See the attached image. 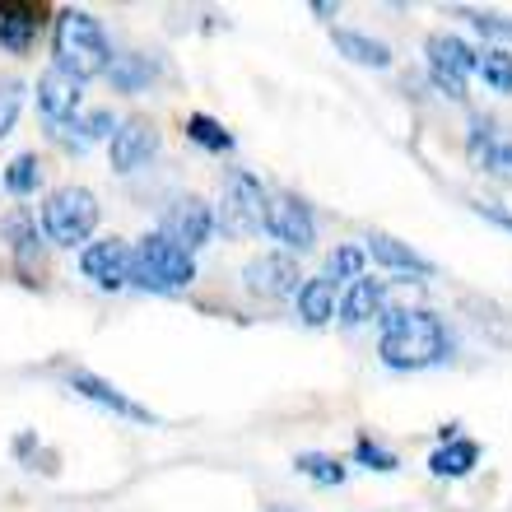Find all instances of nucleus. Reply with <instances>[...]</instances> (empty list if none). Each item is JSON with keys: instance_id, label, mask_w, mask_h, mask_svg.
<instances>
[{"instance_id": "f257e3e1", "label": "nucleus", "mask_w": 512, "mask_h": 512, "mask_svg": "<svg viewBox=\"0 0 512 512\" xmlns=\"http://www.w3.org/2000/svg\"><path fill=\"white\" fill-rule=\"evenodd\" d=\"M378 354L382 364L396 368V373H419V368L443 364L452 354V331L429 308H391L382 312Z\"/></svg>"}, {"instance_id": "f03ea898", "label": "nucleus", "mask_w": 512, "mask_h": 512, "mask_svg": "<svg viewBox=\"0 0 512 512\" xmlns=\"http://www.w3.org/2000/svg\"><path fill=\"white\" fill-rule=\"evenodd\" d=\"M52 52H56L52 66H61L80 84L94 80V75H108V66H112L108 33H103V24H98L94 14H84V10H61L56 14Z\"/></svg>"}, {"instance_id": "7ed1b4c3", "label": "nucleus", "mask_w": 512, "mask_h": 512, "mask_svg": "<svg viewBox=\"0 0 512 512\" xmlns=\"http://www.w3.org/2000/svg\"><path fill=\"white\" fill-rule=\"evenodd\" d=\"M196 280V261L187 247L168 243L163 233H149L140 247H131V284L149 294H177Z\"/></svg>"}, {"instance_id": "20e7f679", "label": "nucleus", "mask_w": 512, "mask_h": 512, "mask_svg": "<svg viewBox=\"0 0 512 512\" xmlns=\"http://www.w3.org/2000/svg\"><path fill=\"white\" fill-rule=\"evenodd\" d=\"M98 229V201L89 187H61L42 201V233L56 247H80Z\"/></svg>"}, {"instance_id": "39448f33", "label": "nucleus", "mask_w": 512, "mask_h": 512, "mask_svg": "<svg viewBox=\"0 0 512 512\" xmlns=\"http://www.w3.org/2000/svg\"><path fill=\"white\" fill-rule=\"evenodd\" d=\"M215 224L229 233V238H252L256 229H266V187L256 182V173H247V168H229Z\"/></svg>"}, {"instance_id": "423d86ee", "label": "nucleus", "mask_w": 512, "mask_h": 512, "mask_svg": "<svg viewBox=\"0 0 512 512\" xmlns=\"http://www.w3.org/2000/svg\"><path fill=\"white\" fill-rule=\"evenodd\" d=\"M159 126L145 122V117H126L108 140V159H112V173H140L145 163L159 159Z\"/></svg>"}, {"instance_id": "0eeeda50", "label": "nucleus", "mask_w": 512, "mask_h": 512, "mask_svg": "<svg viewBox=\"0 0 512 512\" xmlns=\"http://www.w3.org/2000/svg\"><path fill=\"white\" fill-rule=\"evenodd\" d=\"M163 238L177 247H187V252H196V247L210 243V233H215V210L201 201V196H177L168 210H163Z\"/></svg>"}, {"instance_id": "6e6552de", "label": "nucleus", "mask_w": 512, "mask_h": 512, "mask_svg": "<svg viewBox=\"0 0 512 512\" xmlns=\"http://www.w3.org/2000/svg\"><path fill=\"white\" fill-rule=\"evenodd\" d=\"M38 108H42V122L47 131H66L75 122V112H80V80L66 75L61 66H47L38 75Z\"/></svg>"}, {"instance_id": "1a4fd4ad", "label": "nucleus", "mask_w": 512, "mask_h": 512, "mask_svg": "<svg viewBox=\"0 0 512 512\" xmlns=\"http://www.w3.org/2000/svg\"><path fill=\"white\" fill-rule=\"evenodd\" d=\"M243 284H247V294L275 298V303L303 289V280H298V261L294 256H284V252H266V256H256V261H247Z\"/></svg>"}, {"instance_id": "9d476101", "label": "nucleus", "mask_w": 512, "mask_h": 512, "mask_svg": "<svg viewBox=\"0 0 512 512\" xmlns=\"http://www.w3.org/2000/svg\"><path fill=\"white\" fill-rule=\"evenodd\" d=\"M266 233L280 238L284 247H294V252H308L312 238H317L308 205L298 201V196H266Z\"/></svg>"}, {"instance_id": "9b49d317", "label": "nucleus", "mask_w": 512, "mask_h": 512, "mask_svg": "<svg viewBox=\"0 0 512 512\" xmlns=\"http://www.w3.org/2000/svg\"><path fill=\"white\" fill-rule=\"evenodd\" d=\"M66 387H70V391H80L84 401H94V405H103V410H112V415L135 419V424H154V415H149L145 405L131 401L126 391H117L108 378H98V373H89V368H70Z\"/></svg>"}, {"instance_id": "f8f14e48", "label": "nucleus", "mask_w": 512, "mask_h": 512, "mask_svg": "<svg viewBox=\"0 0 512 512\" xmlns=\"http://www.w3.org/2000/svg\"><path fill=\"white\" fill-rule=\"evenodd\" d=\"M42 24H47V5H33V0H0V47L5 52H28L38 42Z\"/></svg>"}, {"instance_id": "ddd939ff", "label": "nucleus", "mask_w": 512, "mask_h": 512, "mask_svg": "<svg viewBox=\"0 0 512 512\" xmlns=\"http://www.w3.org/2000/svg\"><path fill=\"white\" fill-rule=\"evenodd\" d=\"M80 270L98 289H122V284H131V247L122 238H103V243L84 247Z\"/></svg>"}, {"instance_id": "4468645a", "label": "nucleus", "mask_w": 512, "mask_h": 512, "mask_svg": "<svg viewBox=\"0 0 512 512\" xmlns=\"http://www.w3.org/2000/svg\"><path fill=\"white\" fill-rule=\"evenodd\" d=\"M466 154H471V163L480 168V173L499 177V182H512V140H499L489 117H475V122H471Z\"/></svg>"}, {"instance_id": "2eb2a0df", "label": "nucleus", "mask_w": 512, "mask_h": 512, "mask_svg": "<svg viewBox=\"0 0 512 512\" xmlns=\"http://www.w3.org/2000/svg\"><path fill=\"white\" fill-rule=\"evenodd\" d=\"M5 243H10L19 270L33 280V270H42V238H38V229H33V215H28V210H10V215H5Z\"/></svg>"}, {"instance_id": "dca6fc26", "label": "nucleus", "mask_w": 512, "mask_h": 512, "mask_svg": "<svg viewBox=\"0 0 512 512\" xmlns=\"http://www.w3.org/2000/svg\"><path fill=\"white\" fill-rule=\"evenodd\" d=\"M382 298H387V284L378 280V275H364V280L350 284V294L340 298V322L345 326H364L373 322V317H382Z\"/></svg>"}, {"instance_id": "f3484780", "label": "nucleus", "mask_w": 512, "mask_h": 512, "mask_svg": "<svg viewBox=\"0 0 512 512\" xmlns=\"http://www.w3.org/2000/svg\"><path fill=\"white\" fill-rule=\"evenodd\" d=\"M368 256H373L378 266L410 275V280H429L433 275V261H424L419 252H410V247L396 243V238H387V233H373V238H368Z\"/></svg>"}, {"instance_id": "a211bd4d", "label": "nucleus", "mask_w": 512, "mask_h": 512, "mask_svg": "<svg viewBox=\"0 0 512 512\" xmlns=\"http://www.w3.org/2000/svg\"><path fill=\"white\" fill-rule=\"evenodd\" d=\"M340 312V298H336V284L326 280V275H317V280H303V289H298V317L308 326H326L331 317Z\"/></svg>"}, {"instance_id": "6ab92c4d", "label": "nucleus", "mask_w": 512, "mask_h": 512, "mask_svg": "<svg viewBox=\"0 0 512 512\" xmlns=\"http://www.w3.org/2000/svg\"><path fill=\"white\" fill-rule=\"evenodd\" d=\"M331 42H336V52L345 56V61H354V66H373V70H387V66H391L387 42L368 38V33H354V28H336V33H331Z\"/></svg>"}, {"instance_id": "aec40b11", "label": "nucleus", "mask_w": 512, "mask_h": 512, "mask_svg": "<svg viewBox=\"0 0 512 512\" xmlns=\"http://www.w3.org/2000/svg\"><path fill=\"white\" fill-rule=\"evenodd\" d=\"M159 75V66L149 61V56L140 52H122V56H112V66H108V80L122 89V94H140L149 80Z\"/></svg>"}, {"instance_id": "412c9836", "label": "nucleus", "mask_w": 512, "mask_h": 512, "mask_svg": "<svg viewBox=\"0 0 512 512\" xmlns=\"http://www.w3.org/2000/svg\"><path fill=\"white\" fill-rule=\"evenodd\" d=\"M475 461H480V447L471 438H457V443H443L438 452L429 457V471L433 475H447V480H461V475L475 471Z\"/></svg>"}, {"instance_id": "4be33fe9", "label": "nucleus", "mask_w": 512, "mask_h": 512, "mask_svg": "<svg viewBox=\"0 0 512 512\" xmlns=\"http://www.w3.org/2000/svg\"><path fill=\"white\" fill-rule=\"evenodd\" d=\"M429 61H438V66H447L452 75H471V70H480V56L466 47L461 38H443V33H433L429 38Z\"/></svg>"}, {"instance_id": "5701e85b", "label": "nucleus", "mask_w": 512, "mask_h": 512, "mask_svg": "<svg viewBox=\"0 0 512 512\" xmlns=\"http://www.w3.org/2000/svg\"><path fill=\"white\" fill-rule=\"evenodd\" d=\"M112 131H117L112 112L98 108V112H84V117H75V122H70V131H56V135H61L66 145L84 149V145H94V140H112Z\"/></svg>"}, {"instance_id": "b1692460", "label": "nucleus", "mask_w": 512, "mask_h": 512, "mask_svg": "<svg viewBox=\"0 0 512 512\" xmlns=\"http://www.w3.org/2000/svg\"><path fill=\"white\" fill-rule=\"evenodd\" d=\"M42 187V159L38 154H19L5 163V191L10 196H33Z\"/></svg>"}, {"instance_id": "393cba45", "label": "nucleus", "mask_w": 512, "mask_h": 512, "mask_svg": "<svg viewBox=\"0 0 512 512\" xmlns=\"http://www.w3.org/2000/svg\"><path fill=\"white\" fill-rule=\"evenodd\" d=\"M294 471L298 475H308L312 485H345V466H340L336 457H326V452H303V457H294Z\"/></svg>"}, {"instance_id": "a878e982", "label": "nucleus", "mask_w": 512, "mask_h": 512, "mask_svg": "<svg viewBox=\"0 0 512 512\" xmlns=\"http://www.w3.org/2000/svg\"><path fill=\"white\" fill-rule=\"evenodd\" d=\"M368 275V256H364V247H336V252L326 256V280L331 284H340V280H364Z\"/></svg>"}, {"instance_id": "bb28decb", "label": "nucleus", "mask_w": 512, "mask_h": 512, "mask_svg": "<svg viewBox=\"0 0 512 512\" xmlns=\"http://www.w3.org/2000/svg\"><path fill=\"white\" fill-rule=\"evenodd\" d=\"M187 135L201 149H210V154H229V149H233V135L224 131L215 117H205V112H191V117H187Z\"/></svg>"}, {"instance_id": "cd10ccee", "label": "nucleus", "mask_w": 512, "mask_h": 512, "mask_svg": "<svg viewBox=\"0 0 512 512\" xmlns=\"http://www.w3.org/2000/svg\"><path fill=\"white\" fill-rule=\"evenodd\" d=\"M24 80H0V140L14 131V122H19V112H24Z\"/></svg>"}, {"instance_id": "c85d7f7f", "label": "nucleus", "mask_w": 512, "mask_h": 512, "mask_svg": "<svg viewBox=\"0 0 512 512\" xmlns=\"http://www.w3.org/2000/svg\"><path fill=\"white\" fill-rule=\"evenodd\" d=\"M480 75L494 94H512V52H485L480 56Z\"/></svg>"}, {"instance_id": "c756f323", "label": "nucleus", "mask_w": 512, "mask_h": 512, "mask_svg": "<svg viewBox=\"0 0 512 512\" xmlns=\"http://www.w3.org/2000/svg\"><path fill=\"white\" fill-rule=\"evenodd\" d=\"M354 461H359L364 471H378V475H391V471H396V457H391L387 447L368 443V438H359V443H354Z\"/></svg>"}, {"instance_id": "7c9ffc66", "label": "nucleus", "mask_w": 512, "mask_h": 512, "mask_svg": "<svg viewBox=\"0 0 512 512\" xmlns=\"http://www.w3.org/2000/svg\"><path fill=\"white\" fill-rule=\"evenodd\" d=\"M452 14H461V19H471L485 38H508L512 42V19H503V14H494V10H452Z\"/></svg>"}, {"instance_id": "2f4dec72", "label": "nucleus", "mask_w": 512, "mask_h": 512, "mask_svg": "<svg viewBox=\"0 0 512 512\" xmlns=\"http://www.w3.org/2000/svg\"><path fill=\"white\" fill-rule=\"evenodd\" d=\"M429 75H433V84H438V94H447L452 103H461V98H466V80H461V75H452L447 66L429 61Z\"/></svg>"}, {"instance_id": "473e14b6", "label": "nucleus", "mask_w": 512, "mask_h": 512, "mask_svg": "<svg viewBox=\"0 0 512 512\" xmlns=\"http://www.w3.org/2000/svg\"><path fill=\"white\" fill-rule=\"evenodd\" d=\"M475 215L489 219V224H499V229H508V233H512V215H508V210H499L494 201H475Z\"/></svg>"}, {"instance_id": "72a5a7b5", "label": "nucleus", "mask_w": 512, "mask_h": 512, "mask_svg": "<svg viewBox=\"0 0 512 512\" xmlns=\"http://www.w3.org/2000/svg\"><path fill=\"white\" fill-rule=\"evenodd\" d=\"M275 512H284V508H275Z\"/></svg>"}]
</instances>
